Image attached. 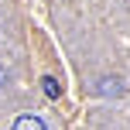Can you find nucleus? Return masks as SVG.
<instances>
[{"instance_id":"2","label":"nucleus","mask_w":130,"mask_h":130,"mask_svg":"<svg viewBox=\"0 0 130 130\" xmlns=\"http://www.w3.org/2000/svg\"><path fill=\"white\" fill-rule=\"evenodd\" d=\"M41 89H45V96H48V99H58V96H62V86L55 82L52 75H45V79H41Z\"/></svg>"},{"instance_id":"1","label":"nucleus","mask_w":130,"mask_h":130,"mask_svg":"<svg viewBox=\"0 0 130 130\" xmlns=\"http://www.w3.org/2000/svg\"><path fill=\"white\" fill-rule=\"evenodd\" d=\"M14 130H48V127H45V120L34 117V113H21V117L14 120Z\"/></svg>"},{"instance_id":"3","label":"nucleus","mask_w":130,"mask_h":130,"mask_svg":"<svg viewBox=\"0 0 130 130\" xmlns=\"http://www.w3.org/2000/svg\"><path fill=\"white\" fill-rule=\"evenodd\" d=\"M99 92H103V96H113V92H120V82L117 79H103V82H99Z\"/></svg>"},{"instance_id":"4","label":"nucleus","mask_w":130,"mask_h":130,"mask_svg":"<svg viewBox=\"0 0 130 130\" xmlns=\"http://www.w3.org/2000/svg\"><path fill=\"white\" fill-rule=\"evenodd\" d=\"M0 86H4V69H0Z\"/></svg>"}]
</instances>
